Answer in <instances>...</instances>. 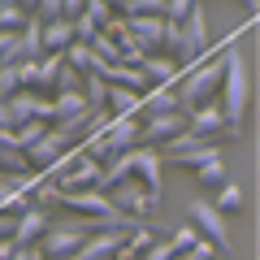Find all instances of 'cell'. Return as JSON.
I'll return each mask as SVG.
<instances>
[{
    "mask_svg": "<svg viewBox=\"0 0 260 260\" xmlns=\"http://www.w3.org/2000/svg\"><path fill=\"white\" fill-rule=\"evenodd\" d=\"M221 78H225V61H221V56H217V61L191 65V70L182 74V87H178V109L191 117V113L217 104V100H221Z\"/></svg>",
    "mask_w": 260,
    "mask_h": 260,
    "instance_id": "1",
    "label": "cell"
},
{
    "mask_svg": "<svg viewBox=\"0 0 260 260\" xmlns=\"http://www.w3.org/2000/svg\"><path fill=\"white\" fill-rule=\"evenodd\" d=\"M221 61H225V78H221V109H225V117H230V126H239L243 121V109H247V87H251V78H247V61H243V52H221Z\"/></svg>",
    "mask_w": 260,
    "mask_h": 260,
    "instance_id": "2",
    "label": "cell"
},
{
    "mask_svg": "<svg viewBox=\"0 0 260 260\" xmlns=\"http://www.w3.org/2000/svg\"><path fill=\"white\" fill-rule=\"evenodd\" d=\"M91 239V230H87V217H74V221H52V230L44 234V243H39V251H44L48 260H74L78 247Z\"/></svg>",
    "mask_w": 260,
    "mask_h": 260,
    "instance_id": "3",
    "label": "cell"
},
{
    "mask_svg": "<svg viewBox=\"0 0 260 260\" xmlns=\"http://www.w3.org/2000/svg\"><path fill=\"white\" fill-rule=\"evenodd\" d=\"M104 195L113 200V208H117V213L135 217V221H148V217L160 208V200H152L148 186H143L139 178H126V182H117L113 191H104Z\"/></svg>",
    "mask_w": 260,
    "mask_h": 260,
    "instance_id": "4",
    "label": "cell"
},
{
    "mask_svg": "<svg viewBox=\"0 0 260 260\" xmlns=\"http://www.w3.org/2000/svg\"><path fill=\"white\" fill-rule=\"evenodd\" d=\"M139 126L143 121H113V130L109 135H100L95 143H87V152H91L100 165H109V160H117L121 152H130V148H139Z\"/></svg>",
    "mask_w": 260,
    "mask_h": 260,
    "instance_id": "5",
    "label": "cell"
},
{
    "mask_svg": "<svg viewBox=\"0 0 260 260\" xmlns=\"http://www.w3.org/2000/svg\"><path fill=\"white\" fill-rule=\"evenodd\" d=\"M186 130H191V117H186V113H160V117H148L139 126V143L160 152L165 143H174L178 135H186Z\"/></svg>",
    "mask_w": 260,
    "mask_h": 260,
    "instance_id": "6",
    "label": "cell"
},
{
    "mask_svg": "<svg viewBox=\"0 0 260 260\" xmlns=\"http://www.w3.org/2000/svg\"><path fill=\"white\" fill-rule=\"evenodd\" d=\"M191 225L204 234V243H213L217 251H230V230H225V217L217 213L213 200H191Z\"/></svg>",
    "mask_w": 260,
    "mask_h": 260,
    "instance_id": "7",
    "label": "cell"
},
{
    "mask_svg": "<svg viewBox=\"0 0 260 260\" xmlns=\"http://www.w3.org/2000/svg\"><path fill=\"white\" fill-rule=\"evenodd\" d=\"M191 135L204 139V143H217V139H239V126H230L221 100H217V104H208V109L191 113Z\"/></svg>",
    "mask_w": 260,
    "mask_h": 260,
    "instance_id": "8",
    "label": "cell"
},
{
    "mask_svg": "<svg viewBox=\"0 0 260 260\" xmlns=\"http://www.w3.org/2000/svg\"><path fill=\"white\" fill-rule=\"evenodd\" d=\"M100 174H104L100 160H95L91 152H78V160L56 178V186H61V195H70V191H91V186H100Z\"/></svg>",
    "mask_w": 260,
    "mask_h": 260,
    "instance_id": "9",
    "label": "cell"
},
{
    "mask_svg": "<svg viewBox=\"0 0 260 260\" xmlns=\"http://www.w3.org/2000/svg\"><path fill=\"white\" fill-rule=\"evenodd\" d=\"M182 44H186V61H204L208 52V22H204V5H191V13H186L182 22Z\"/></svg>",
    "mask_w": 260,
    "mask_h": 260,
    "instance_id": "10",
    "label": "cell"
},
{
    "mask_svg": "<svg viewBox=\"0 0 260 260\" xmlns=\"http://www.w3.org/2000/svg\"><path fill=\"white\" fill-rule=\"evenodd\" d=\"M70 148H74V143L65 139L61 130H48L44 139H39L35 148L26 152V156H30V169H35V174H48V169H52V165H56V160H61V156H65Z\"/></svg>",
    "mask_w": 260,
    "mask_h": 260,
    "instance_id": "11",
    "label": "cell"
},
{
    "mask_svg": "<svg viewBox=\"0 0 260 260\" xmlns=\"http://www.w3.org/2000/svg\"><path fill=\"white\" fill-rule=\"evenodd\" d=\"M61 204L70 208V213H78V217H87V221H91V217H109V213H117V208H113V200L104 191H70V195H61Z\"/></svg>",
    "mask_w": 260,
    "mask_h": 260,
    "instance_id": "12",
    "label": "cell"
},
{
    "mask_svg": "<svg viewBox=\"0 0 260 260\" xmlns=\"http://www.w3.org/2000/svg\"><path fill=\"white\" fill-rule=\"evenodd\" d=\"M160 160H165V156H160L156 148H143V143L135 148V178L148 186L152 200H165V191H160Z\"/></svg>",
    "mask_w": 260,
    "mask_h": 260,
    "instance_id": "13",
    "label": "cell"
},
{
    "mask_svg": "<svg viewBox=\"0 0 260 260\" xmlns=\"http://www.w3.org/2000/svg\"><path fill=\"white\" fill-rule=\"evenodd\" d=\"M48 230H52V217H48L44 208H26V213L18 217V230H13V243H18V247H39Z\"/></svg>",
    "mask_w": 260,
    "mask_h": 260,
    "instance_id": "14",
    "label": "cell"
},
{
    "mask_svg": "<svg viewBox=\"0 0 260 260\" xmlns=\"http://www.w3.org/2000/svg\"><path fill=\"white\" fill-rule=\"evenodd\" d=\"M143 78H148V87H174L178 83V61L165 52H152L143 61Z\"/></svg>",
    "mask_w": 260,
    "mask_h": 260,
    "instance_id": "15",
    "label": "cell"
},
{
    "mask_svg": "<svg viewBox=\"0 0 260 260\" xmlns=\"http://www.w3.org/2000/svg\"><path fill=\"white\" fill-rule=\"evenodd\" d=\"M78 44V35H74V22H52V26H44V56H65L70 48Z\"/></svg>",
    "mask_w": 260,
    "mask_h": 260,
    "instance_id": "16",
    "label": "cell"
},
{
    "mask_svg": "<svg viewBox=\"0 0 260 260\" xmlns=\"http://www.w3.org/2000/svg\"><path fill=\"white\" fill-rule=\"evenodd\" d=\"M121 243H126V234H91V239L78 247L74 260H113L121 251Z\"/></svg>",
    "mask_w": 260,
    "mask_h": 260,
    "instance_id": "17",
    "label": "cell"
},
{
    "mask_svg": "<svg viewBox=\"0 0 260 260\" xmlns=\"http://www.w3.org/2000/svg\"><path fill=\"white\" fill-rule=\"evenodd\" d=\"M104 109H109L117 121H130L135 113H143V95L126 91V87H109V104H104Z\"/></svg>",
    "mask_w": 260,
    "mask_h": 260,
    "instance_id": "18",
    "label": "cell"
},
{
    "mask_svg": "<svg viewBox=\"0 0 260 260\" xmlns=\"http://www.w3.org/2000/svg\"><path fill=\"white\" fill-rule=\"evenodd\" d=\"M35 109H39V91H18L9 104H5V117H9V126H26V121H35Z\"/></svg>",
    "mask_w": 260,
    "mask_h": 260,
    "instance_id": "19",
    "label": "cell"
},
{
    "mask_svg": "<svg viewBox=\"0 0 260 260\" xmlns=\"http://www.w3.org/2000/svg\"><path fill=\"white\" fill-rule=\"evenodd\" d=\"M143 113L148 117H160V113H182L178 109V87H152L143 95Z\"/></svg>",
    "mask_w": 260,
    "mask_h": 260,
    "instance_id": "20",
    "label": "cell"
},
{
    "mask_svg": "<svg viewBox=\"0 0 260 260\" xmlns=\"http://www.w3.org/2000/svg\"><path fill=\"white\" fill-rule=\"evenodd\" d=\"M169 160H178V165H186V169H204V165H213V160H221V148H217V143H195V148L178 152V156H169Z\"/></svg>",
    "mask_w": 260,
    "mask_h": 260,
    "instance_id": "21",
    "label": "cell"
},
{
    "mask_svg": "<svg viewBox=\"0 0 260 260\" xmlns=\"http://www.w3.org/2000/svg\"><path fill=\"white\" fill-rule=\"evenodd\" d=\"M52 109H56V121H74V117H87V100H83V91H65V95H52ZM52 121V126H56Z\"/></svg>",
    "mask_w": 260,
    "mask_h": 260,
    "instance_id": "22",
    "label": "cell"
},
{
    "mask_svg": "<svg viewBox=\"0 0 260 260\" xmlns=\"http://www.w3.org/2000/svg\"><path fill=\"white\" fill-rule=\"evenodd\" d=\"M35 13V5H22V0H0V30H22Z\"/></svg>",
    "mask_w": 260,
    "mask_h": 260,
    "instance_id": "23",
    "label": "cell"
},
{
    "mask_svg": "<svg viewBox=\"0 0 260 260\" xmlns=\"http://www.w3.org/2000/svg\"><path fill=\"white\" fill-rule=\"evenodd\" d=\"M52 204H61V186H56L52 178L39 174L35 182H30V208H44V213H48Z\"/></svg>",
    "mask_w": 260,
    "mask_h": 260,
    "instance_id": "24",
    "label": "cell"
},
{
    "mask_svg": "<svg viewBox=\"0 0 260 260\" xmlns=\"http://www.w3.org/2000/svg\"><path fill=\"white\" fill-rule=\"evenodd\" d=\"M22 52H26V61H44V22L30 13V22L22 26Z\"/></svg>",
    "mask_w": 260,
    "mask_h": 260,
    "instance_id": "25",
    "label": "cell"
},
{
    "mask_svg": "<svg viewBox=\"0 0 260 260\" xmlns=\"http://www.w3.org/2000/svg\"><path fill=\"white\" fill-rule=\"evenodd\" d=\"M26 52H22V30H0V70L5 65H22Z\"/></svg>",
    "mask_w": 260,
    "mask_h": 260,
    "instance_id": "26",
    "label": "cell"
},
{
    "mask_svg": "<svg viewBox=\"0 0 260 260\" xmlns=\"http://www.w3.org/2000/svg\"><path fill=\"white\" fill-rule=\"evenodd\" d=\"M83 100H87V109H91V113H100L104 104H109V83H104L100 74H87L83 78Z\"/></svg>",
    "mask_w": 260,
    "mask_h": 260,
    "instance_id": "27",
    "label": "cell"
},
{
    "mask_svg": "<svg viewBox=\"0 0 260 260\" xmlns=\"http://www.w3.org/2000/svg\"><path fill=\"white\" fill-rule=\"evenodd\" d=\"M18 91H26V87H22V70L18 65H5V70H0V109H5Z\"/></svg>",
    "mask_w": 260,
    "mask_h": 260,
    "instance_id": "28",
    "label": "cell"
},
{
    "mask_svg": "<svg viewBox=\"0 0 260 260\" xmlns=\"http://www.w3.org/2000/svg\"><path fill=\"white\" fill-rule=\"evenodd\" d=\"M48 130H52V126H44V121H26V126H18V130H13V139H18V152H30V148H35V143L48 135Z\"/></svg>",
    "mask_w": 260,
    "mask_h": 260,
    "instance_id": "29",
    "label": "cell"
},
{
    "mask_svg": "<svg viewBox=\"0 0 260 260\" xmlns=\"http://www.w3.org/2000/svg\"><path fill=\"white\" fill-rule=\"evenodd\" d=\"M65 65H70V70H78V74H91V65H95L91 44H74L70 52H65Z\"/></svg>",
    "mask_w": 260,
    "mask_h": 260,
    "instance_id": "30",
    "label": "cell"
},
{
    "mask_svg": "<svg viewBox=\"0 0 260 260\" xmlns=\"http://www.w3.org/2000/svg\"><path fill=\"white\" fill-rule=\"evenodd\" d=\"M234 208H243V186H234V182H225L221 191H217V213H234Z\"/></svg>",
    "mask_w": 260,
    "mask_h": 260,
    "instance_id": "31",
    "label": "cell"
},
{
    "mask_svg": "<svg viewBox=\"0 0 260 260\" xmlns=\"http://www.w3.org/2000/svg\"><path fill=\"white\" fill-rule=\"evenodd\" d=\"M195 178H200V186H225V160H213V165L195 169Z\"/></svg>",
    "mask_w": 260,
    "mask_h": 260,
    "instance_id": "32",
    "label": "cell"
},
{
    "mask_svg": "<svg viewBox=\"0 0 260 260\" xmlns=\"http://www.w3.org/2000/svg\"><path fill=\"white\" fill-rule=\"evenodd\" d=\"M83 78H87V74H78V70H70V65H65L61 74H56V91H52V95H65V91H83Z\"/></svg>",
    "mask_w": 260,
    "mask_h": 260,
    "instance_id": "33",
    "label": "cell"
},
{
    "mask_svg": "<svg viewBox=\"0 0 260 260\" xmlns=\"http://www.w3.org/2000/svg\"><path fill=\"white\" fill-rule=\"evenodd\" d=\"M169 243H174V251L182 256V251H191L195 243H200V230H195V225H178V230H174V239H169Z\"/></svg>",
    "mask_w": 260,
    "mask_h": 260,
    "instance_id": "34",
    "label": "cell"
},
{
    "mask_svg": "<svg viewBox=\"0 0 260 260\" xmlns=\"http://www.w3.org/2000/svg\"><path fill=\"white\" fill-rule=\"evenodd\" d=\"M35 18L44 22V26L61 22V18H65V13H61V0H39V5H35Z\"/></svg>",
    "mask_w": 260,
    "mask_h": 260,
    "instance_id": "35",
    "label": "cell"
},
{
    "mask_svg": "<svg viewBox=\"0 0 260 260\" xmlns=\"http://www.w3.org/2000/svg\"><path fill=\"white\" fill-rule=\"evenodd\" d=\"M195 0H165V22H186Z\"/></svg>",
    "mask_w": 260,
    "mask_h": 260,
    "instance_id": "36",
    "label": "cell"
},
{
    "mask_svg": "<svg viewBox=\"0 0 260 260\" xmlns=\"http://www.w3.org/2000/svg\"><path fill=\"white\" fill-rule=\"evenodd\" d=\"M213 256H217V247H213V243H204V239H200V243H195L191 251H182L178 260H213Z\"/></svg>",
    "mask_w": 260,
    "mask_h": 260,
    "instance_id": "37",
    "label": "cell"
},
{
    "mask_svg": "<svg viewBox=\"0 0 260 260\" xmlns=\"http://www.w3.org/2000/svg\"><path fill=\"white\" fill-rule=\"evenodd\" d=\"M143 260H178V251H174V243H165V239H160V243H156V247H152Z\"/></svg>",
    "mask_w": 260,
    "mask_h": 260,
    "instance_id": "38",
    "label": "cell"
},
{
    "mask_svg": "<svg viewBox=\"0 0 260 260\" xmlns=\"http://www.w3.org/2000/svg\"><path fill=\"white\" fill-rule=\"evenodd\" d=\"M13 230H18V217L0 213V239H13Z\"/></svg>",
    "mask_w": 260,
    "mask_h": 260,
    "instance_id": "39",
    "label": "cell"
},
{
    "mask_svg": "<svg viewBox=\"0 0 260 260\" xmlns=\"http://www.w3.org/2000/svg\"><path fill=\"white\" fill-rule=\"evenodd\" d=\"M13 260H48V256L39 247H18V256H13Z\"/></svg>",
    "mask_w": 260,
    "mask_h": 260,
    "instance_id": "40",
    "label": "cell"
},
{
    "mask_svg": "<svg viewBox=\"0 0 260 260\" xmlns=\"http://www.w3.org/2000/svg\"><path fill=\"white\" fill-rule=\"evenodd\" d=\"M13 256H18V243H13V239H0V260H13Z\"/></svg>",
    "mask_w": 260,
    "mask_h": 260,
    "instance_id": "41",
    "label": "cell"
}]
</instances>
